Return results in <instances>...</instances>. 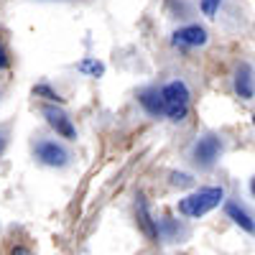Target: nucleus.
<instances>
[{
  "instance_id": "f8f14e48",
  "label": "nucleus",
  "mask_w": 255,
  "mask_h": 255,
  "mask_svg": "<svg viewBox=\"0 0 255 255\" xmlns=\"http://www.w3.org/2000/svg\"><path fill=\"white\" fill-rule=\"evenodd\" d=\"M33 95H41V97H46V100H54V102H61V97L49 87V84H36L33 87Z\"/></svg>"
},
{
  "instance_id": "9d476101",
  "label": "nucleus",
  "mask_w": 255,
  "mask_h": 255,
  "mask_svg": "<svg viewBox=\"0 0 255 255\" xmlns=\"http://www.w3.org/2000/svg\"><path fill=\"white\" fill-rule=\"evenodd\" d=\"M138 225H140V230L145 232L151 240H158V225L151 220V212H148V204H145V199L143 197H138Z\"/></svg>"
},
{
  "instance_id": "0eeeda50",
  "label": "nucleus",
  "mask_w": 255,
  "mask_h": 255,
  "mask_svg": "<svg viewBox=\"0 0 255 255\" xmlns=\"http://www.w3.org/2000/svg\"><path fill=\"white\" fill-rule=\"evenodd\" d=\"M225 212H227V217L235 222L240 230H245V232H250V235H255V217L250 215V212H248L243 204L227 202V204H225Z\"/></svg>"
},
{
  "instance_id": "6e6552de",
  "label": "nucleus",
  "mask_w": 255,
  "mask_h": 255,
  "mask_svg": "<svg viewBox=\"0 0 255 255\" xmlns=\"http://www.w3.org/2000/svg\"><path fill=\"white\" fill-rule=\"evenodd\" d=\"M138 102L143 105V108L151 113V115H166V108H163V95H161V90H156V87H151V90H143L140 95H138Z\"/></svg>"
},
{
  "instance_id": "423d86ee",
  "label": "nucleus",
  "mask_w": 255,
  "mask_h": 255,
  "mask_svg": "<svg viewBox=\"0 0 255 255\" xmlns=\"http://www.w3.org/2000/svg\"><path fill=\"white\" fill-rule=\"evenodd\" d=\"M171 44L181 46V49H194V46H204L207 44V31L202 26H184L171 36Z\"/></svg>"
},
{
  "instance_id": "39448f33",
  "label": "nucleus",
  "mask_w": 255,
  "mask_h": 255,
  "mask_svg": "<svg viewBox=\"0 0 255 255\" xmlns=\"http://www.w3.org/2000/svg\"><path fill=\"white\" fill-rule=\"evenodd\" d=\"M41 115L46 118V123L54 128L61 138H67V140H74V138H77V130H74V125H72V118L64 113L61 108H56V105H44V108H41Z\"/></svg>"
},
{
  "instance_id": "4468645a",
  "label": "nucleus",
  "mask_w": 255,
  "mask_h": 255,
  "mask_svg": "<svg viewBox=\"0 0 255 255\" xmlns=\"http://www.w3.org/2000/svg\"><path fill=\"white\" fill-rule=\"evenodd\" d=\"M171 184L174 186H189L191 184V176L189 174H171Z\"/></svg>"
},
{
  "instance_id": "6ab92c4d",
  "label": "nucleus",
  "mask_w": 255,
  "mask_h": 255,
  "mask_svg": "<svg viewBox=\"0 0 255 255\" xmlns=\"http://www.w3.org/2000/svg\"><path fill=\"white\" fill-rule=\"evenodd\" d=\"M253 125H255V115H253Z\"/></svg>"
},
{
  "instance_id": "dca6fc26",
  "label": "nucleus",
  "mask_w": 255,
  "mask_h": 255,
  "mask_svg": "<svg viewBox=\"0 0 255 255\" xmlns=\"http://www.w3.org/2000/svg\"><path fill=\"white\" fill-rule=\"evenodd\" d=\"M3 148H5V130L0 128V153H3Z\"/></svg>"
},
{
  "instance_id": "20e7f679",
  "label": "nucleus",
  "mask_w": 255,
  "mask_h": 255,
  "mask_svg": "<svg viewBox=\"0 0 255 255\" xmlns=\"http://www.w3.org/2000/svg\"><path fill=\"white\" fill-rule=\"evenodd\" d=\"M33 153H36V158L44 163V166L61 168V166H67V163H69V151H67V148H64L61 143L49 140V138L38 140V143L33 145Z\"/></svg>"
},
{
  "instance_id": "f03ea898",
  "label": "nucleus",
  "mask_w": 255,
  "mask_h": 255,
  "mask_svg": "<svg viewBox=\"0 0 255 255\" xmlns=\"http://www.w3.org/2000/svg\"><path fill=\"white\" fill-rule=\"evenodd\" d=\"M161 95H163V108H166L168 120H174V123L184 120L189 113V97H191L186 84L181 79H174L161 90Z\"/></svg>"
},
{
  "instance_id": "1a4fd4ad",
  "label": "nucleus",
  "mask_w": 255,
  "mask_h": 255,
  "mask_svg": "<svg viewBox=\"0 0 255 255\" xmlns=\"http://www.w3.org/2000/svg\"><path fill=\"white\" fill-rule=\"evenodd\" d=\"M235 92L243 100H253V72L248 64H240L235 72Z\"/></svg>"
},
{
  "instance_id": "ddd939ff",
  "label": "nucleus",
  "mask_w": 255,
  "mask_h": 255,
  "mask_svg": "<svg viewBox=\"0 0 255 255\" xmlns=\"http://www.w3.org/2000/svg\"><path fill=\"white\" fill-rule=\"evenodd\" d=\"M217 8H220V0H202V10H204V15H215Z\"/></svg>"
},
{
  "instance_id": "f257e3e1",
  "label": "nucleus",
  "mask_w": 255,
  "mask_h": 255,
  "mask_svg": "<svg viewBox=\"0 0 255 255\" xmlns=\"http://www.w3.org/2000/svg\"><path fill=\"white\" fill-rule=\"evenodd\" d=\"M225 199V191L220 186H207L199 191H191L189 197L179 199V215L184 217H204L207 212L220 207Z\"/></svg>"
},
{
  "instance_id": "7ed1b4c3",
  "label": "nucleus",
  "mask_w": 255,
  "mask_h": 255,
  "mask_svg": "<svg viewBox=\"0 0 255 255\" xmlns=\"http://www.w3.org/2000/svg\"><path fill=\"white\" fill-rule=\"evenodd\" d=\"M220 153H222V143H220L217 135H212V133L202 135L194 143V148H191V158H194V163L199 168H212V166L217 163Z\"/></svg>"
},
{
  "instance_id": "f3484780",
  "label": "nucleus",
  "mask_w": 255,
  "mask_h": 255,
  "mask_svg": "<svg viewBox=\"0 0 255 255\" xmlns=\"http://www.w3.org/2000/svg\"><path fill=\"white\" fill-rule=\"evenodd\" d=\"M13 255H31L26 248H13Z\"/></svg>"
},
{
  "instance_id": "9b49d317",
  "label": "nucleus",
  "mask_w": 255,
  "mask_h": 255,
  "mask_svg": "<svg viewBox=\"0 0 255 255\" xmlns=\"http://www.w3.org/2000/svg\"><path fill=\"white\" fill-rule=\"evenodd\" d=\"M77 69H79L82 74H90V77H100V74L105 72V64H102V61H97V59H82V61L77 64Z\"/></svg>"
},
{
  "instance_id": "2eb2a0df",
  "label": "nucleus",
  "mask_w": 255,
  "mask_h": 255,
  "mask_svg": "<svg viewBox=\"0 0 255 255\" xmlns=\"http://www.w3.org/2000/svg\"><path fill=\"white\" fill-rule=\"evenodd\" d=\"M8 64H10V59H8V49H5L3 41H0V69H8Z\"/></svg>"
},
{
  "instance_id": "a211bd4d",
  "label": "nucleus",
  "mask_w": 255,
  "mask_h": 255,
  "mask_svg": "<svg viewBox=\"0 0 255 255\" xmlns=\"http://www.w3.org/2000/svg\"><path fill=\"white\" fill-rule=\"evenodd\" d=\"M250 191H253V197H255V176H253V181H250Z\"/></svg>"
}]
</instances>
